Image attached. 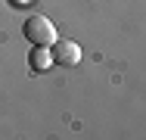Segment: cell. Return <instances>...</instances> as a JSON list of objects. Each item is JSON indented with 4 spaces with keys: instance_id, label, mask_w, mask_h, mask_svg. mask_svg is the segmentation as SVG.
<instances>
[{
    "instance_id": "3",
    "label": "cell",
    "mask_w": 146,
    "mask_h": 140,
    "mask_svg": "<svg viewBox=\"0 0 146 140\" xmlns=\"http://www.w3.org/2000/svg\"><path fill=\"white\" fill-rule=\"evenodd\" d=\"M28 65L34 72H47L50 65H53V53H50V47H34L28 53Z\"/></svg>"
},
{
    "instance_id": "1",
    "label": "cell",
    "mask_w": 146,
    "mask_h": 140,
    "mask_svg": "<svg viewBox=\"0 0 146 140\" xmlns=\"http://www.w3.org/2000/svg\"><path fill=\"white\" fill-rule=\"evenodd\" d=\"M22 31H25V41H31L34 47H50V44L59 37L56 25H53L47 16H28L25 25H22Z\"/></svg>"
},
{
    "instance_id": "2",
    "label": "cell",
    "mask_w": 146,
    "mask_h": 140,
    "mask_svg": "<svg viewBox=\"0 0 146 140\" xmlns=\"http://www.w3.org/2000/svg\"><path fill=\"white\" fill-rule=\"evenodd\" d=\"M53 62H56V65H78V62H81V47H78L75 41L56 37V41H53Z\"/></svg>"
}]
</instances>
